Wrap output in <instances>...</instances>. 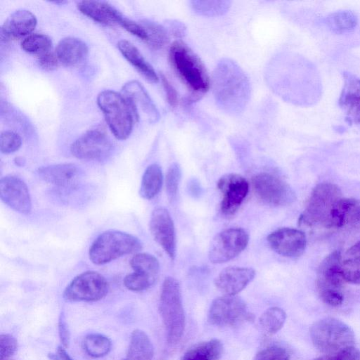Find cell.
<instances>
[{
  "instance_id": "cell-1",
  "label": "cell",
  "mask_w": 360,
  "mask_h": 360,
  "mask_svg": "<svg viewBox=\"0 0 360 360\" xmlns=\"http://www.w3.org/2000/svg\"><path fill=\"white\" fill-rule=\"evenodd\" d=\"M216 101L223 109L231 112L241 111L250 94L248 79L233 61L221 60L216 68L213 80Z\"/></svg>"
},
{
  "instance_id": "cell-2",
  "label": "cell",
  "mask_w": 360,
  "mask_h": 360,
  "mask_svg": "<svg viewBox=\"0 0 360 360\" xmlns=\"http://www.w3.org/2000/svg\"><path fill=\"white\" fill-rule=\"evenodd\" d=\"M170 63L178 77L190 90L187 103L200 98L210 87V79L200 58L184 42L177 40L170 46Z\"/></svg>"
},
{
  "instance_id": "cell-3",
  "label": "cell",
  "mask_w": 360,
  "mask_h": 360,
  "mask_svg": "<svg viewBox=\"0 0 360 360\" xmlns=\"http://www.w3.org/2000/svg\"><path fill=\"white\" fill-rule=\"evenodd\" d=\"M159 311L165 328L167 340L174 345L181 340L186 326L179 283L173 277H167L162 285Z\"/></svg>"
},
{
  "instance_id": "cell-4",
  "label": "cell",
  "mask_w": 360,
  "mask_h": 360,
  "mask_svg": "<svg viewBox=\"0 0 360 360\" xmlns=\"http://www.w3.org/2000/svg\"><path fill=\"white\" fill-rule=\"evenodd\" d=\"M314 347L325 354H335L354 346L352 329L343 321L326 317L314 322L309 330Z\"/></svg>"
},
{
  "instance_id": "cell-5",
  "label": "cell",
  "mask_w": 360,
  "mask_h": 360,
  "mask_svg": "<svg viewBox=\"0 0 360 360\" xmlns=\"http://www.w3.org/2000/svg\"><path fill=\"white\" fill-rule=\"evenodd\" d=\"M142 248L134 236L117 230L100 234L89 248V257L95 264H104L122 256L136 252Z\"/></svg>"
},
{
  "instance_id": "cell-6",
  "label": "cell",
  "mask_w": 360,
  "mask_h": 360,
  "mask_svg": "<svg viewBox=\"0 0 360 360\" xmlns=\"http://www.w3.org/2000/svg\"><path fill=\"white\" fill-rule=\"evenodd\" d=\"M97 104L115 137L127 139L134 124V114L122 94L112 90L101 91L97 96Z\"/></svg>"
},
{
  "instance_id": "cell-7",
  "label": "cell",
  "mask_w": 360,
  "mask_h": 360,
  "mask_svg": "<svg viewBox=\"0 0 360 360\" xmlns=\"http://www.w3.org/2000/svg\"><path fill=\"white\" fill-rule=\"evenodd\" d=\"M341 198L342 193L337 185L332 183L318 184L300 217L299 224L309 226L321 224L325 226L333 207Z\"/></svg>"
},
{
  "instance_id": "cell-8",
  "label": "cell",
  "mask_w": 360,
  "mask_h": 360,
  "mask_svg": "<svg viewBox=\"0 0 360 360\" xmlns=\"http://www.w3.org/2000/svg\"><path fill=\"white\" fill-rule=\"evenodd\" d=\"M108 289V283L103 276L97 271H87L72 280L63 292V297L69 302H94L103 298Z\"/></svg>"
},
{
  "instance_id": "cell-9",
  "label": "cell",
  "mask_w": 360,
  "mask_h": 360,
  "mask_svg": "<svg viewBox=\"0 0 360 360\" xmlns=\"http://www.w3.org/2000/svg\"><path fill=\"white\" fill-rule=\"evenodd\" d=\"M248 241V234L243 229H225L213 238L209 249V259L214 264L226 262L240 255Z\"/></svg>"
},
{
  "instance_id": "cell-10",
  "label": "cell",
  "mask_w": 360,
  "mask_h": 360,
  "mask_svg": "<svg viewBox=\"0 0 360 360\" xmlns=\"http://www.w3.org/2000/svg\"><path fill=\"white\" fill-rule=\"evenodd\" d=\"M250 316L245 302L236 295H225L214 299L208 312L209 321L218 326H233Z\"/></svg>"
},
{
  "instance_id": "cell-11",
  "label": "cell",
  "mask_w": 360,
  "mask_h": 360,
  "mask_svg": "<svg viewBox=\"0 0 360 360\" xmlns=\"http://www.w3.org/2000/svg\"><path fill=\"white\" fill-rule=\"evenodd\" d=\"M256 195L264 202L274 206H285L295 200L291 187L283 179L269 173H260L252 178Z\"/></svg>"
},
{
  "instance_id": "cell-12",
  "label": "cell",
  "mask_w": 360,
  "mask_h": 360,
  "mask_svg": "<svg viewBox=\"0 0 360 360\" xmlns=\"http://www.w3.org/2000/svg\"><path fill=\"white\" fill-rule=\"evenodd\" d=\"M133 272L125 276L124 285L129 290L139 292L149 288L158 278L160 265L153 255L137 253L130 260Z\"/></svg>"
},
{
  "instance_id": "cell-13",
  "label": "cell",
  "mask_w": 360,
  "mask_h": 360,
  "mask_svg": "<svg viewBox=\"0 0 360 360\" xmlns=\"http://www.w3.org/2000/svg\"><path fill=\"white\" fill-rule=\"evenodd\" d=\"M217 187L222 195L221 213L226 217L233 215L248 193V182L241 175L227 174L219 179Z\"/></svg>"
},
{
  "instance_id": "cell-14",
  "label": "cell",
  "mask_w": 360,
  "mask_h": 360,
  "mask_svg": "<svg viewBox=\"0 0 360 360\" xmlns=\"http://www.w3.org/2000/svg\"><path fill=\"white\" fill-rule=\"evenodd\" d=\"M112 147L110 140L103 131L91 129L72 143L70 151L78 159L101 160L109 155Z\"/></svg>"
},
{
  "instance_id": "cell-15",
  "label": "cell",
  "mask_w": 360,
  "mask_h": 360,
  "mask_svg": "<svg viewBox=\"0 0 360 360\" xmlns=\"http://www.w3.org/2000/svg\"><path fill=\"white\" fill-rule=\"evenodd\" d=\"M267 241L274 251L290 258L302 255L307 245L306 236L302 231L287 227L271 233Z\"/></svg>"
},
{
  "instance_id": "cell-16",
  "label": "cell",
  "mask_w": 360,
  "mask_h": 360,
  "mask_svg": "<svg viewBox=\"0 0 360 360\" xmlns=\"http://www.w3.org/2000/svg\"><path fill=\"white\" fill-rule=\"evenodd\" d=\"M0 198L13 210L27 214L32 210V201L25 183L19 177L7 175L0 180Z\"/></svg>"
},
{
  "instance_id": "cell-17",
  "label": "cell",
  "mask_w": 360,
  "mask_h": 360,
  "mask_svg": "<svg viewBox=\"0 0 360 360\" xmlns=\"http://www.w3.org/2000/svg\"><path fill=\"white\" fill-rule=\"evenodd\" d=\"M149 228L154 240L173 260L176 255V238L169 212L163 207L155 209L150 219Z\"/></svg>"
},
{
  "instance_id": "cell-18",
  "label": "cell",
  "mask_w": 360,
  "mask_h": 360,
  "mask_svg": "<svg viewBox=\"0 0 360 360\" xmlns=\"http://www.w3.org/2000/svg\"><path fill=\"white\" fill-rule=\"evenodd\" d=\"M343 87L338 105L349 124L360 127V77L343 72Z\"/></svg>"
},
{
  "instance_id": "cell-19",
  "label": "cell",
  "mask_w": 360,
  "mask_h": 360,
  "mask_svg": "<svg viewBox=\"0 0 360 360\" xmlns=\"http://www.w3.org/2000/svg\"><path fill=\"white\" fill-rule=\"evenodd\" d=\"M122 91L136 120H139L142 114L146 115L150 122L158 120V111L141 84L135 80L129 81L123 86Z\"/></svg>"
},
{
  "instance_id": "cell-20",
  "label": "cell",
  "mask_w": 360,
  "mask_h": 360,
  "mask_svg": "<svg viewBox=\"0 0 360 360\" xmlns=\"http://www.w3.org/2000/svg\"><path fill=\"white\" fill-rule=\"evenodd\" d=\"M38 174L44 181L56 186L69 188L76 186L82 178L83 172L75 164L62 163L40 167Z\"/></svg>"
},
{
  "instance_id": "cell-21",
  "label": "cell",
  "mask_w": 360,
  "mask_h": 360,
  "mask_svg": "<svg viewBox=\"0 0 360 360\" xmlns=\"http://www.w3.org/2000/svg\"><path fill=\"white\" fill-rule=\"evenodd\" d=\"M255 276V271L251 268L230 266L219 274L214 285L225 295H236L252 281Z\"/></svg>"
},
{
  "instance_id": "cell-22",
  "label": "cell",
  "mask_w": 360,
  "mask_h": 360,
  "mask_svg": "<svg viewBox=\"0 0 360 360\" xmlns=\"http://www.w3.org/2000/svg\"><path fill=\"white\" fill-rule=\"evenodd\" d=\"M341 254L334 251L326 256L321 262L317 277V288L321 290H339L343 286L345 281L342 272Z\"/></svg>"
},
{
  "instance_id": "cell-23",
  "label": "cell",
  "mask_w": 360,
  "mask_h": 360,
  "mask_svg": "<svg viewBox=\"0 0 360 360\" xmlns=\"http://www.w3.org/2000/svg\"><path fill=\"white\" fill-rule=\"evenodd\" d=\"M78 9L93 20L105 25L120 24L123 15L112 5L101 1H82Z\"/></svg>"
},
{
  "instance_id": "cell-24",
  "label": "cell",
  "mask_w": 360,
  "mask_h": 360,
  "mask_svg": "<svg viewBox=\"0 0 360 360\" xmlns=\"http://www.w3.org/2000/svg\"><path fill=\"white\" fill-rule=\"evenodd\" d=\"M37 22L35 15L30 11H15L4 22L1 27L2 36L8 39L25 37L35 29Z\"/></svg>"
},
{
  "instance_id": "cell-25",
  "label": "cell",
  "mask_w": 360,
  "mask_h": 360,
  "mask_svg": "<svg viewBox=\"0 0 360 360\" xmlns=\"http://www.w3.org/2000/svg\"><path fill=\"white\" fill-rule=\"evenodd\" d=\"M88 46L80 39L68 37L57 44L56 54L58 60L66 66H75L85 60L88 56Z\"/></svg>"
},
{
  "instance_id": "cell-26",
  "label": "cell",
  "mask_w": 360,
  "mask_h": 360,
  "mask_svg": "<svg viewBox=\"0 0 360 360\" xmlns=\"http://www.w3.org/2000/svg\"><path fill=\"white\" fill-rule=\"evenodd\" d=\"M360 222V202L353 198H341L333 207L326 227H341L347 224Z\"/></svg>"
},
{
  "instance_id": "cell-27",
  "label": "cell",
  "mask_w": 360,
  "mask_h": 360,
  "mask_svg": "<svg viewBox=\"0 0 360 360\" xmlns=\"http://www.w3.org/2000/svg\"><path fill=\"white\" fill-rule=\"evenodd\" d=\"M117 47L127 59L148 82L156 83L159 77L153 68L145 60L139 49L130 41L122 39Z\"/></svg>"
},
{
  "instance_id": "cell-28",
  "label": "cell",
  "mask_w": 360,
  "mask_h": 360,
  "mask_svg": "<svg viewBox=\"0 0 360 360\" xmlns=\"http://www.w3.org/2000/svg\"><path fill=\"white\" fill-rule=\"evenodd\" d=\"M153 356L154 347L148 335L141 330H134L123 360H153Z\"/></svg>"
},
{
  "instance_id": "cell-29",
  "label": "cell",
  "mask_w": 360,
  "mask_h": 360,
  "mask_svg": "<svg viewBox=\"0 0 360 360\" xmlns=\"http://www.w3.org/2000/svg\"><path fill=\"white\" fill-rule=\"evenodd\" d=\"M223 345L218 339L199 342L188 349L181 360H219L223 354Z\"/></svg>"
},
{
  "instance_id": "cell-30",
  "label": "cell",
  "mask_w": 360,
  "mask_h": 360,
  "mask_svg": "<svg viewBox=\"0 0 360 360\" xmlns=\"http://www.w3.org/2000/svg\"><path fill=\"white\" fill-rule=\"evenodd\" d=\"M162 181L163 176L160 167L155 163L150 165L142 176L140 195L147 200L153 198L159 193Z\"/></svg>"
},
{
  "instance_id": "cell-31",
  "label": "cell",
  "mask_w": 360,
  "mask_h": 360,
  "mask_svg": "<svg viewBox=\"0 0 360 360\" xmlns=\"http://www.w3.org/2000/svg\"><path fill=\"white\" fill-rule=\"evenodd\" d=\"M326 23L334 33L344 34L352 31L356 27L358 18L352 11H338L327 15Z\"/></svg>"
},
{
  "instance_id": "cell-32",
  "label": "cell",
  "mask_w": 360,
  "mask_h": 360,
  "mask_svg": "<svg viewBox=\"0 0 360 360\" xmlns=\"http://www.w3.org/2000/svg\"><path fill=\"white\" fill-rule=\"evenodd\" d=\"M82 347L89 356L99 358L110 352L112 343L110 340L104 335L91 333L84 338Z\"/></svg>"
},
{
  "instance_id": "cell-33",
  "label": "cell",
  "mask_w": 360,
  "mask_h": 360,
  "mask_svg": "<svg viewBox=\"0 0 360 360\" xmlns=\"http://www.w3.org/2000/svg\"><path fill=\"white\" fill-rule=\"evenodd\" d=\"M286 319L285 312L280 307H273L266 309L259 317V324L263 330L273 335L283 326Z\"/></svg>"
},
{
  "instance_id": "cell-34",
  "label": "cell",
  "mask_w": 360,
  "mask_h": 360,
  "mask_svg": "<svg viewBox=\"0 0 360 360\" xmlns=\"http://www.w3.org/2000/svg\"><path fill=\"white\" fill-rule=\"evenodd\" d=\"M22 49L37 56L51 51V39L45 34H32L25 38L21 42Z\"/></svg>"
},
{
  "instance_id": "cell-35",
  "label": "cell",
  "mask_w": 360,
  "mask_h": 360,
  "mask_svg": "<svg viewBox=\"0 0 360 360\" xmlns=\"http://www.w3.org/2000/svg\"><path fill=\"white\" fill-rule=\"evenodd\" d=\"M141 25L147 32L148 43L153 47L161 48L168 42L169 37L167 32L160 25L148 20L143 22Z\"/></svg>"
},
{
  "instance_id": "cell-36",
  "label": "cell",
  "mask_w": 360,
  "mask_h": 360,
  "mask_svg": "<svg viewBox=\"0 0 360 360\" xmlns=\"http://www.w3.org/2000/svg\"><path fill=\"white\" fill-rule=\"evenodd\" d=\"M230 6V2L226 1H192L193 10L199 14L204 15H218L226 13Z\"/></svg>"
},
{
  "instance_id": "cell-37",
  "label": "cell",
  "mask_w": 360,
  "mask_h": 360,
  "mask_svg": "<svg viewBox=\"0 0 360 360\" xmlns=\"http://www.w3.org/2000/svg\"><path fill=\"white\" fill-rule=\"evenodd\" d=\"M181 179V168L177 163H173L169 168L165 180L166 191L170 200L176 198Z\"/></svg>"
},
{
  "instance_id": "cell-38",
  "label": "cell",
  "mask_w": 360,
  "mask_h": 360,
  "mask_svg": "<svg viewBox=\"0 0 360 360\" xmlns=\"http://www.w3.org/2000/svg\"><path fill=\"white\" fill-rule=\"evenodd\" d=\"M342 272L345 282L360 285V257L344 261Z\"/></svg>"
},
{
  "instance_id": "cell-39",
  "label": "cell",
  "mask_w": 360,
  "mask_h": 360,
  "mask_svg": "<svg viewBox=\"0 0 360 360\" xmlns=\"http://www.w3.org/2000/svg\"><path fill=\"white\" fill-rule=\"evenodd\" d=\"M22 145L19 134L12 131H5L0 137V149L2 153L10 154L18 150Z\"/></svg>"
},
{
  "instance_id": "cell-40",
  "label": "cell",
  "mask_w": 360,
  "mask_h": 360,
  "mask_svg": "<svg viewBox=\"0 0 360 360\" xmlns=\"http://www.w3.org/2000/svg\"><path fill=\"white\" fill-rule=\"evenodd\" d=\"M289 352L281 346H271L259 351L253 360H288Z\"/></svg>"
},
{
  "instance_id": "cell-41",
  "label": "cell",
  "mask_w": 360,
  "mask_h": 360,
  "mask_svg": "<svg viewBox=\"0 0 360 360\" xmlns=\"http://www.w3.org/2000/svg\"><path fill=\"white\" fill-rule=\"evenodd\" d=\"M18 341L11 335H0V360L6 359L15 353L18 349Z\"/></svg>"
},
{
  "instance_id": "cell-42",
  "label": "cell",
  "mask_w": 360,
  "mask_h": 360,
  "mask_svg": "<svg viewBox=\"0 0 360 360\" xmlns=\"http://www.w3.org/2000/svg\"><path fill=\"white\" fill-rule=\"evenodd\" d=\"M314 360H360V349L353 346L338 353L324 354Z\"/></svg>"
},
{
  "instance_id": "cell-43",
  "label": "cell",
  "mask_w": 360,
  "mask_h": 360,
  "mask_svg": "<svg viewBox=\"0 0 360 360\" xmlns=\"http://www.w3.org/2000/svg\"><path fill=\"white\" fill-rule=\"evenodd\" d=\"M319 293L323 302L332 307L340 305L344 300L343 294L339 290H321Z\"/></svg>"
},
{
  "instance_id": "cell-44",
  "label": "cell",
  "mask_w": 360,
  "mask_h": 360,
  "mask_svg": "<svg viewBox=\"0 0 360 360\" xmlns=\"http://www.w3.org/2000/svg\"><path fill=\"white\" fill-rule=\"evenodd\" d=\"M120 25L131 34L148 42V36L144 27L126 18H123Z\"/></svg>"
},
{
  "instance_id": "cell-45",
  "label": "cell",
  "mask_w": 360,
  "mask_h": 360,
  "mask_svg": "<svg viewBox=\"0 0 360 360\" xmlns=\"http://www.w3.org/2000/svg\"><path fill=\"white\" fill-rule=\"evenodd\" d=\"M58 61L56 54L52 51L39 56L37 59L39 65L46 70L56 69L58 67Z\"/></svg>"
},
{
  "instance_id": "cell-46",
  "label": "cell",
  "mask_w": 360,
  "mask_h": 360,
  "mask_svg": "<svg viewBox=\"0 0 360 360\" xmlns=\"http://www.w3.org/2000/svg\"><path fill=\"white\" fill-rule=\"evenodd\" d=\"M160 79L165 91L167 102L171 106H176L178 103V94L176 89L163 74H160Z\"/></svg>"
},
{
  "instance_id": "cell-47",
  "label": "cell",
  "mask_w": 360,
  "mask_h": 360,
  "mask_svg": "<svg viewBox=\"0 0 360 360\" xmlns=\"http://www.w3.org/2000/svg\"><path fill=\"white\" fill-rule=\"evenodd\" d=\"M58 328L61 344L64 347H68L70 343V332L64 312H61L59 316Z\"/></svg>"
},
{
  "instance_id": "cell-48",
  "label": "cell",
  "mask_w": 360,
  "mask_h": 360,
  "mask_svg": "<svg viewBox=\"0 0 360 360\" xmlns=\"http://www.w3.org/2000/svg\"><path fill=\"white\" fill-rule=\"evenodd\" d=\"M50 360H74L66 352L64 347H58L55 353L49 354Z\"/></svg>"
},
{
  "instance_id": "cell-49",
  "label": "cell",
  "mask_w": 360,
  "mask_h": 360,
  "mask_svg": "<svg viewBox=\"0 0 360 360\" xmlns=\"http://www.w3.org/2000/svg\"><path fill=\"white\" fill-rule=\"evenodd\" d=\"M173 34L177 37H182L185 33V27L184 25L179 22L174 21L171 23Z\"/></svg>"
},
{
  "instance_id": "cell-50",
  "label": "cell",
  "mask_w": 360,
  "mask_h": 360,
  "mask_svg": "<svg viewBox=\"0 0 360 360\" xmlns=\"http://www.w3.org/2000/svg\"><path fill=\"white\" fill-rule=\"evenodd\" d=\"M347 254L350 258L360 257V240L349 248Z\"/></svg>"
},
{
  "instance_id": "cell-51",
  "label": "cell",
  "mask_w": 360,
  "mask_h": 360,
  "mask_svg": "<svg viewBox=\"0 0 360 360\" xmlns=\"http://www.w3.org/2000/svg\"><path fill=\"white\" fill-rule=\"evenodd\" d=\"M4 360H10V359H4Z\"/></svg>"
}]
</instances>
